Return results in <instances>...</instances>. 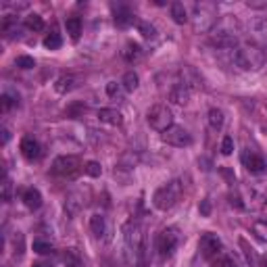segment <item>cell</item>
<instances>
[{
  "label": "cell",
  "mask_w": 267,
  "mask_h": 267,
  "mask_svg": "<svg viewBox=\"0 0 267 267\" xmlns=\"http://www.w3.org/2000/svg\"><path fill=\"white\" fill-rule=\"evenodd\" d=\"M211 42L217 48H234L238 44V27H236L234 19H221L219 23H215Z\"/></svg>",
  "instance_id": "obj_1"
},
{
  "label": "cell",
  "mask_w": 267,
  "mask_h": 267,
  "mask_svg": "<svg viewBox=\"0 0 267 267\" xmlns=\"http://www.w3.org/2000/svg\"><path fill=\"white\" fill-rule=\"evenodd\" d=\"M180 196H182V182L171 180V182L163 184L161 188H157V192L153 194V205L159 211H167L180 201Z\"/></svg>",
  "instance_id": "obj_2"
},
{
  "label": "cell",
  "mask_w": 267,
  "mask_h": 267,
  "mask_svg": "<svg viewBox=\"0 0 267 267\" xmlns=\"http://www.w3.org/2000/svg\"><path fill=\"white\" fill-rule=\"evenodd\" d=\"M232 58H234L236 67H240L242 71H257V69H259L263 65V61H265L263 53L257 46H240V48H236Z\"/></svg>",
  "instance_id": "obj_3"
},
{
  "label": "cell",
  "mask_w": 267,
  "mask_h": 267,
  "mask_svg": "<svg viewBox=\"0 0 267 267\" xmlns=\"http://www.w3.org/2000/svg\"><path fill=\"white\" fill-rule=\"evenodd\" d=\"M146 121L148 125L153 127V130L157 132H165V130H169V127L173 125V113H171V108L167 107V105H153L151 108H148V113H146Z\"/></svg>",
  "instance_id": "obj_4"
},
{
  "label": "cell",
  "mask_w": 267,
  "mask_h": 267,
  "mask_svg": "<svg viewBox=\"0 0 267 267\" xmlns=\"http://www.w3.org/2000/svg\"><path fill=\"white\" fill-rule=\"evenodd\" d=\"M82 171V161L73 155H63L56 157L53 163V173L58 177H65V180H73V177Z\"/></svg>",
  "instance_id": "obj_5"
},
{
  "label": "cell",
  "mask_w": 267,
  "mask_h": 267,
  "mask_svg": "<svg viewBox=\"0 0 267 267\" xmlns=\"http://www.w3.org/2000/svg\"><path fill=\"white\" fill-rule=\"evenodd\" d=\"M123 236H125V244L127 249H130V253L136 257L138 251H142L146 246V240H144V234H142V227L140 223L136 221H127L125 227H123Z\"/></svg>",
  "instance_id": "obj_6"
},
{
  "label": "cell",
  "mask_w": 267,
  "mask_h": 267,
  "mask_svg": "<svg viewBox=\"0 0 267 267\" xmlns=\"http://www.w3.org/2000/svg\"><path fill=\"white\" fill-rule=\"evenodd\" d=\"M177 242H180V234H177L175 227H167L159 234V238H157V249H159L161 257L167 259V257H171L177 249Z\"/></svg>",
  "instance_id": "obj_7"
},
{
  "label": "cell",
  "mask_w": 267,
  "mask_h": 267,
  "mask_svg": "<svg viewBox=\"0 0 267 267\" xmlns=\"http://www.w3.org/2000/svg\"><path fill=\"white\" fill-rule=\"evenodd\" d=\"M215 11H213V6L209 4H196L194 8V29L196 32H209V29L215 27Z\"/></svg>",
  "instance_id": "obj_8"
},
{
  "label": "cell",
  "mask_w": 267,
  "mask_h": 267,
  "mask_svg": "<svg viewBox=\"0 0 267 267\" xmlns=\"http://www.w3.org/2000/svg\"><path fill=\"white\" fill-rule=\"evenodd\" d=\"M161 140L171 144V146H177V148H184V146H190L192 144V136L188 134L184 127L180 125H171L169 130H165L161 134Z\"/></svg>",
  "instance_id": "obj_9"
},
{
  "label": "cell",
  "mask_w": 267,
  "mask_h": 267,
  "mask_svg": "<svg viewBox=\"0 0 267 267\" xmlns=\"http://www.w3.org/2000/svg\"><path fill=\"white\" fill-rule=\"evenodd\" d=\"M240 161H242V165H244L251 173H257V175H259V173H265V171H267V163H265L257 153L249 151V148H246V151H242Z\"/></svg>",
  "instance_id": "obj_10"
},
{
  "label": "cell",
  "mask_w": 267,
  "mask_h": 267,
  "mask_svg": "<svg viewBox=\"0 0 267 267\" xmlns=\"http://www.w3.org/2000/svg\"><path fill=\"white\" fill-rule=\"evenodd\" d=\"M221 240L217 238L215 234H203V238H201V253L205 259H213V257H217L221 253Z\"/></svg>",
  "instance_id": "obj_11"
},
{
  "label": "cell",
  "mask_w": 267,
  "mask_h": 267,
  "mask_svg": "<svg viewBox=\"0 0 267 267\" xmlns=\"http://www.w3.org/2000/svg\"><path fill=\"white\" fill-rule=\"evenodd\" d=\"M21 153H23V157L27 161H38L42 157V148L32 136H25L21 140Z\"/></svg>",
  "instance_id": "obj_12"
},
{
  "label": "cell",
  "mask_w": 267,
  "mask_h": 267,
  "mask_svg": "<svg viewBox=\"0 0 267 267\" xmlns=\"http://www.w3.org/2000/svg\"><path fill=\"white\" fill-rule=\"evenodd\" d=\"M169 101H171L173 105L184 107L188 101H190V90H188V84L177 82V84L171 88V92H169Z\"/></svg>",
  "instance_id": "obj_13"
},
{
  "label": "cell",
  "mask_w": 267,
  "mask_h": 267,
  "mask_svg": "<svg viewBox=\"0 0 267 267\" xmlns=\"http://www.w3.org/2000/svg\"><path fill=\"white\" fill-rule=\"evenodd\" d=\"M113 11H115V25L117 27H127V25H132L136 19H134V15H132V11L127 6H123V4H117V6H113Z\"/></svg>",
  "instance_id": "obj_14"
},
{
  "label": "cell",
  "mask_w": 267,
  "mask_h": 267,
  "mask_svg": "<svg viewBox=\"0 0 267 267\" xmlns=\"http://www.w3.org/2000/svg\"><path fill=\"white\" fill-rule=\"evenodd\" d=\"M84 207H86V201H84V196L80 192H71L65 199V211L69 215H77V213L84 209Z\"/></svg>",
  "instance_id": "obj_15"
},
{
  "label": "cell",
  "mask_w": 267,
  "mask_h": 267,
  "mask_svg": "<svg viewBox=\"0 0 267 267\" xmlns=\"http://www.w3.org/2000/svg\"><path fill=\"white\" fill-rule=\"evenodd\" d=\"M75 88H77V77L71 75V73H65V75H61V77H58V80L54 82V90H56L58 94H67V92L75 90Z\"/></svg>",
  "instance_id": "obj_16"
},
{
  "label": "cell",
  "mask_w": 267,
  "mask_h": 267,
  "mask_svg": "<svg viewBox=\"0 0 267 267\" xmlns=\"http://www.w3.org/2000/svg\"><path fill=\"white\" fill-rule=\"evenodd\" d=\"M21 199H23L27 209H32V211H36V209H40V207H42V194H40V190H36V188H27Z\"/></svg>",
  "instance_id": "obj_17"
},
{
  "label": "cell",
  "mask_w": 267,
  "mask_h": 267,
  "mask_svg": "<svg viewBox=\"0 0 267 267\" xmlns=\"http://www.w3.org/2000/svg\"><path fill=\"white\" fill-rule=\"evenodd\" d=\"M98 119L108 123V125H121L123 117L117 108H101V111H98Z\"/></svg>",
  "instance_id": "obj_18"
},
{
  "label": "cell",
  "mask_w": 267,
  "mask_h": 267,
  "mask_svg": "<svg viewBox=\"0 0 267 267\" xmlns=\"http://www.w3.org/2000/svg\"><path fill=\"white\" fill-rule=\"evenodd\" d=\"M90 230H92V234L96 236V238H105L107 236V232H108V227H107V219L103 215H92L90 217Z\"/></svg>",
  "instance_id": "obj_19"
},
{
  "label": "cell",
  "mask_w": 267,
  "mask_h": 267,
  "mask_svg": "<svg viewBox=\"0 0 267 267\" xmlns=\"http://www.w3.org/2000/svg\"><path fill=\"white\" fill-rule=\"evenodd\" d=\"M63 263H65V267H84L82 257L75 249H67L63 253Z\"/></svg>",
  "instance_id": "obj_20"
},
{
  "label": "cell",
  "mask_w": 267,
  "mask_h": 267,
  "mask_svg": "<svg viewBox=\"0 0 267 267\" xmlns=\"http://www.w3.org/2000/svg\"><path fill=\"white\" fill-rule=\"evenodd\" d=\"M140 56H142V48L140 44H134L130 42L125 46V51H123V58L127 63H136V61H140Z\"/></svg>",
  "instance_id": "obj_21"
},
{
  "label": "cell",
  "mask_w": 267,
  "mask_h": 267,
  "mask_svg": "<svg viewBox=\"0 0 267 267\" xmlns=\"http://www.w3.org/2000/svg\"><path fill=\"white\" fill-rule=\"evenodd\" d=\"M65 27H67V34L73 38V40H77L82 34V19L80 17H69L65 21Z\"/></svg>",
  "instance_id": "obj_22"
},
{
  "label": "cell",
  "mask_w": 267,
  "mask_h": 267,
  "mask_svg": "<svg viewBox=\"0 0 267 267\" xmlns=\"http://www.w3.org/2000/svg\"><path fill=\"white\" fill-rule=\"evenodd\" d=\"M171 17H173V21L180 23V25H184L188 21V13H186V8H184L182 2H173L171 4Z\"/></svg>",
  "instance_id": "obj_23"
},
{
  "label": "cell",
  "mask_w": 267,
  "mask_h": 267,
  "mask_svg": "<svg viewBox=\"0 0 267 267\" xmlns=\"http://www.w3.org/2000/svg\"><path fill=\"white\" fill-rule=\"evenodd\" d=\"M253 234L255 238H259L261 242L267 244V219H257L253 223Z\"/></svg>",
  "instance_id": "obj_24"
},
{
  "label": "cell",
  "mask_w": 267,
  "mask_h": 267,
  "mask_svg": "<svg viewBox=\"0 0 267 267\" xmlns=\"http://www.w3.org/2000/svg\"><path fill=\"white\" fill-rule=\"evenodd\" d=\"M25 27H27V29H32V32H42V29H44L42 17H40V15H36V13L27 15V17H25Z\"/></svg>",
  "instance_id": "obj_25"
},
{
  "label": "cell",
  "mask_w": 267,
  "mask_h": 267,
  "mask_svg": "<svg viewBox=\"0 0 267 267\" xmlns=\"http://www.w3.org/2000/svg\"><path fill=\"white\" fill-rule=\"evenodd\" d=\"M138 82H140V80H138V73L136 71H127L123 75V80H121V86L125 88L127 92H134L136 88H138Z\"/></svg>",
  "instance_id": "obj_26"
},
{
  "label": "cell",
  "mask_w": 267,
  "mask_h": 267,
  "mask_svg": "<svg viewBox=\"0 0 267 267\" xmlns=\"http://www.w3.org/2000/svg\"><path fill=\"white\" fill-rule=\"evenodd\" d=\"M19 105V96H15V94H2V98H0V108H2V113H6V111H11L13 107H17Z\"/></svg>",
  "instance_id": "obj_27"
},
{
  "label": "cell",
  "mask_w": 267,
  "mask_h": 267,
  "mask_svg": "<svg viewBox=\"0 0 267 267\" xmlns=\"http://www.w3.org/2000/svg\"><path fill=\"white\" fill-rule=\"evenodd\" d=\"M209 123L213 130H221L223 127V111H219V108H211L209 111Z\"/></svg>",
  "instance_id": "obj_28"
},
{
  "label": "cell",
  "mask_w": 267,
  "mask_h": 267,
  "mask_svg": "<svg viewBox=\"0 0 267 267\" xmlns=\"http://www.w3.org/2000/svg\"><path fill=\"white\" fill-rule=\"evenodd\" d=\"M61 44H63V40H61V36H58L56 32L48 34L44 38V46L48 48V51H56V48H61Z\"/></svg>",
  "instance_id": "obj_29"
},
{
  "label": "cell",
  "mask_w": 267,
  "mask_h": 267,
  "mask_svg": "<svg viewBox=\"0 0 267 267\" xmlns=\"http://www.w3.org/2000/svg\"><path fill=\"white\" fill-rule=\"evenodd\" d=\"M84 171L90 175V177H101L103 167H101V163H96V161H88L86 167H84Z\"/></svg>",
  "instance_id": "obj_30"
},
{
  "label": "cell",
  "mask_w": 267,
  "mask_h": 267,
  "mask_svg": "<svg viewBox=\"0 0 267 267\" xmlns=\"http://www.w3.org/2000/svg\"><path fill=\"white\" fill-rule=\"evenodd\" d=\"M34 251L38 255H48V253H53V244L46 240H34Z\"/></svg>",
  "instance_id": "obj_31"
},
{
  "label": "cell",
  "mask_w": 267,
  "mask_h": 267,
  "mask_svg": "<svg viewBox=\"0 0 267 267\" xmlns=\"http://www.w3.org/2000/svg\"><path fill=\"white\" fill-rule=\"evenodd\" d=\"M138 29H140V34L144 38H155L157 36V29L151 23H146V21H138Z\"/></svg>",
  "instance_id": "obj_32"
},
{
  "label": "cell",
  "mask_w": 267,
  "mask_h": 267,
  "mask_svg": "<svg viewBox=\"0 0 267 267\" xmlns=\"http://www.w3.org/2000/svg\"><path fill=\"white\" fill-rule=\"evenodd\" d=\"M17 67L21 69H34L36 67V61L32 56H17Z\"/></svg>",
  "instance_id": "obj_33"
},
{
  "label": "cell",
  "mask_w": 267,
  "mask_h": 267,
  "mask_svg": "<svg viewBox=\"0 0 267 267\" xmlns=\"http://www.w3.org/2000/svg\"><path fill=\"white\" fill-rule=\"evenodd\" d=\"M107 94L111 96V98H119V94H121V86L117 84V82H108V84H107Z\"/></svg>",
  "instance_id": "obj_34"
},
{
  "label": "cell",
  "mask_w": 267,
  "mask_h": 267,
  "mask_svg": "<svg viewBox=\"0 0 267 267\" xmlns=\"http://www.w3.org/2000/svg\"><path fill=\"white\" fill-rule=\"evenodd\" d=\"M11 190H13V184H11V180L4 175V184H2V201L4 203H8L11 201Z\"/></svg>",
  "instance_id": "obj_35"
},
{
  "label": "cell",
  "mask_w": 267,
  "mask_h": 267,
  "mask_svg": "<svg viewBox=\"0 0 267 267\" xmlns=\"http://www.w3.org/2000/svg\"><path fill=\"white\" fill-rule=\"evenodd\" d=\"M221 153H223V155H232V153H234V140H232V136H225V138H223V142H221Z\"/></svg>",
  "instance_id": "obj_36"
},
{
  "label": "cell",
  "mask_w": 267,
  "mask_h": 267,
  "mask_svg": "<svg viewBox=\"0 0 267 267\" xmlns=\"http://www.w3.org/2000/svg\"><path fill=\"white\" fill-rule=\"evenodd\" d=\"M219 267H238V265H236V261L232 259V257H223L221 263H219Z\"/></svg>",
  "instance_id": "obj_37"
},
{
  "label": "cell",
  "mask_w": 267,
  "mask_h": 267,
  "mask_svg": "<svg viewBox=\"0 0 267 267\" xmlns=\"http://www.w3.org/2000/svg\"><path fill=\"white\" fill-rule=\"evenodd\" d=\"M201 213H203V215H209V213H211V203H209V201H203V205H201Z\"/></svg>",
  "instance_id": "obj_38"
},
{
  "label": "cell",
  "mask_w": 267,
  "mask_h": 267,
  "mask_svg": "<svg viewBox=\"0 0 267 267\" xmlns=\"http://www.w3.org/2000/svg\"><path fill=\"white\" fill-rule=\"evenodd\" d=\"M0 134H2V144H6V142H8V138H11V134H8L6 127H2V132H0Z\"/></svg>",
  "instance_id": "obj_39"
},
{
  "label": "cell",
  "mask_w": 267,
  "mask_h": 267,
  "mask_svg": "<svg viewBox=\"0 0 267 267\" xmlns=\"http://www.w3.org/2000/svg\"><path fill=\"white\" fill-rule=\"evenodd\" d=\"M34 267H42V265H34Z\"/></svg>",
  "instance_id": "obj_40"
},
{
  "label": "cell",
  "mask_w": 267,
  "mask_h": 267,
  "mask_svg": "<svg viewBox=\"0 0 267 267\" xmlns=\"http://www.w3.org/2000/svg\"><path fill=\"white\" fill-rule=\"evenodd\" d=\"M265 267H267V261H265Z\"/></svg>",
  "instance_id": "obj_41"
}]
</instances>
